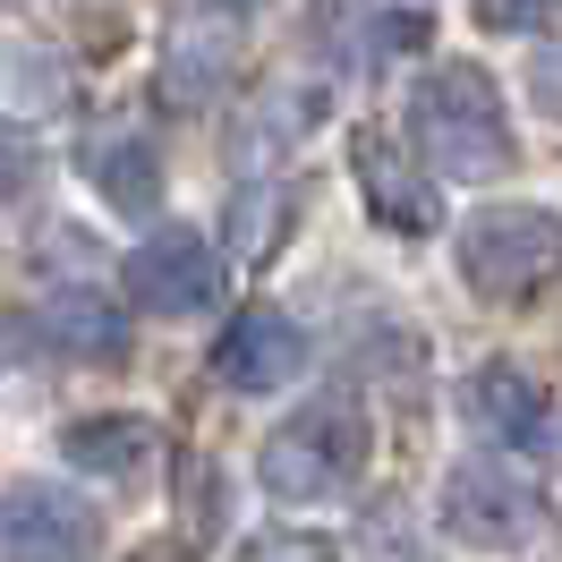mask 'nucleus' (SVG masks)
Listing matches in <instances>:
<instances>
[{"label": "nucleus", "mask_w": 562, "mask_h": 562, "mask_svg": "<svg viewBox=\"0 0 562 562\" xmlns=\"http://www.w3.org/2000/svg\"><path fill=\"white\" fill-rule=\"evenodd\" d=\"M128 290H137V307H154V316H205L213 299H222V256H213L205 231L162 222L128 256Z\"/></svg>", "instance_id": "4"}, {"label": "nucleus", "mask_w": 562, "mask_h": 562, "mask_svg": "<svg viewBox=\"0 0 562 562\" xmlns=\"http://www.w3.org/2000/svg\"><path fill=\"white\" fill-rule=\"evenodd\" d=\"M554 18V0H477V26L486 35H537Z\"/></svg>", "instance_id": "14"}, {"label": "nucleus", "mask_w": 562, "mask_h": 562, "mask_svg": "<svg viewBox=\"0 0 562 562\" xmlns=\"http://www.w3.org/2000/svg\"><path fill=\"white\" fill-rule=\"evenodd\" d=\"M469 418L486 426L503 452H554L562 443V409L520 367H477V375H469Z\"/></svg>", "instance_id": "7"}, {"label": "nucleus", "mask_w": 562, "mask_h": 562, "mask_svg": "<svg viewBox=\"0 0 562 562\" xmlns=\"http://www.w3.org/2000/svg\"><path fill=\"white\" fill-rule=\"evenodd\" d=\"M358 469H367V409H358V401H307V409L265 443V494H273V503L350 494Z\"/></svg>", "instance_id": "2"}, {"label": "nucleus", "mask_w": 562, "mask_h": 562, "mask_svg": "<svg viewBox=\"0 0 562 562\" xmlns=\"http://www.w3.org/2000/svg\"><path fill=\"white\" fill-rule=\"evenodd\" d=\"M528 86H537V103H546V111L562 120V43H546V52H537V69H528Z\"/></svg>", "instance_id": "16"}, {"label": "nucleus", "mask_w": 562, "mask_h": 562, "mask_svg": "<svg viewBox=\"0 0 562 562\" xmlns=\"http://www.w3.org/2000/svg\"><path fill=\"white\" fill-rule=\"evenodd\" d=\"M537 520H546L537 494L512 469H494V460H469V469H452V486H443V528H452L460 546H528Z\"/></svg>", "instance_id": "5"}, {"label": "nucleus", "mask_w": 562, "mask_h": 562, "mask_svg": "<svg viewBox=\"0 0 562 562\" xmlns=\"http://www.w3.org/2000/svg\"><path fill=\"white\" fill-rule=\"evenodd\" d=\"M247 562H333V546L324 537H265Z\"/></svg>", "instance_id": "15"}, {"label": "nucleus", "mask_w": 562, "mask_h": 562, "mask_svg": "<svg viewBox=\"0 0 562 562\" xmlns=\"http://www.w3.org/2000/svg\"><path fill=\"white\" fill-rule=\"evenodd\" d=\"M409 145L435 179H503L512 171V128H503V94L486 86V69H426L409 94Z\"/></svg>", "instance_id": "1"}, {"label": "nucleus", "mask_w": 562, "mask_h": 562, "mask_svg": "<svg viewBox=\"0 0 562 562\" xmlns=\"http://www.w3.org/2000/svg\"><path fill=\"white\" fill-rule=\"evenodd\" d=\"M145 452H154V426L145 418H86V426H69V460L94 469V477H137Z\"/></svg>", "instance_id": "11"}, {"label": "nucleus", "mask_w": 562, "mask_h": 562, "mask_svg": "<svg viewBox=\"0 0 562 562\" xmlns=\"http://www.w3.org/2000/svg\"><path fill=\"white\" fill-rule=\"evenodd\" d=\"M290 367H299V324L281 307H247L222 333V350H213V375L231 392H273V384H290Z\"/></svg>", "instance_id": "8"}, {"label": "nucleus", "mask_w": 562, "mask_h": 562, "mask_svg": "<svg viewBox=\"0 0 562 562\" xmlns=\"http://www.w3.org/2000/svg\"><path fill=\"white\" fill-rule=\"evenodd\" d=\"M103 196L120 213H154V196H162V162H154V145L145 137H120V145H103Z\"/></svg>", "instance_id": "13"}, {"label": "nucleus", "mask_w": 562, "mask_h": 562, "mask_svg": "<svg viewBox=\"0 0 562 562\" xmlns=\"http://www.w3.org/2000/svg\"><path fill=\"white\" fill-rule=\"evenodd\" d=\"M350 162H358V196L384 213L392 231H435V188H426V179L409 171V162H401L384 137H358Z\"/></svg>", "instance_id": "10"}, {"label": "nucleus", "mask_w": 562, "mask_h": 562, "mask_svg": "<svg viewBox=\"0 0 562 562\" xmlns=\"http://www.w3.org/2000/svg\"><path fill=\"white\" fill-rule=\"evenodd\" d=\"M0 554L9 562H86L94 554V520H86L77 494L26 477V486L0 494Z\"/></svg>", "instance_id": "6"}, {"label": "nucleus", "mask_w": 562, "mask_h": 562, "mask_svg": "<svg viewBox=\"0 0 562 562\" xmlns=\"http://www.w3.org/2000/svg\"><path fill=\"white\" fill-rule=\"evenodd\" d=\"M43 324H52V333H60L69 350H86V358H120V350H128V324L111 316V299H103V290H60Z\"/></svg>", "instance_id": "12"}, {"label": "nucleus", "mask_w": 562, "mask_h": 562, "mask_svg": "<svg viewBox=\"0 0 562 562\" xmlns=\"http://www.w3.org/2000/svg\"><path fill=\"white\" fill-rule=\"evenodd\" d=\"M460 273H469V290L494 299V307L537 299V290L562 273V213H546V205L477 213V222L460 231Z\"/></svg>", "instance_id": "3"}, {"label": "nucleus", "mask_w": 562, "mask_h": 562, "mask_svg": "<svg viewBox=\"0 0 562 562\" xmlns=\"http://www.w3.org/2000/svg\"><path fill=\"white\" fill-rule=\"evenodd\" d=\"M231 35H239V26H222V35H213V26H179L171 52H162V77H154L162 103L171 111H205L213 94L231 86V69H239V43Z\"/></svg>", "instance_id": "9"}]
</instances>
